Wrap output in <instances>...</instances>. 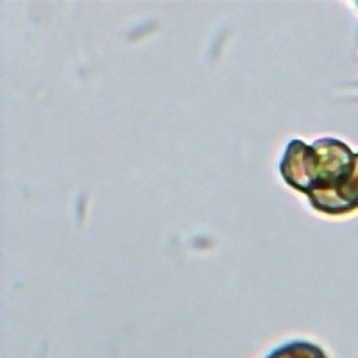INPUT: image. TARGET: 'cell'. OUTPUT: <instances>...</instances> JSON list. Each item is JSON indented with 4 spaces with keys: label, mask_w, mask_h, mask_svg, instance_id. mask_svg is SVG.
<instances>
[{
    "label": "cell",
    "mask_w": 358,
    "mask_h": 358,
    "mask_svg": "<svg viewBox=\"0 0 358 358\" xmlns=\"http://www.w3.org/2000/svg\"><path fill=\"white\" fill-rule=\"evenodd\" d=\"M280 172L317 212L338 215L358 208V155L341 140H292L280 162Z\"/></svg>",
    "instance_id": "1"
},
{
    "label": "cell",
    "mask_w": 358,
    "mask_h": 358,
    "mask_svg": "<svg viewBox=\"0 0 358 358\" xmlns=\"http://www.w3.org/2000/svg\"><path fill=\"white\" fill-rule=\"evenodd\" d=\"M265 358H328L322 348L306 341H292L276 348Z\"/></svg>",
    "instance_id": "2"
}]
</instances>
